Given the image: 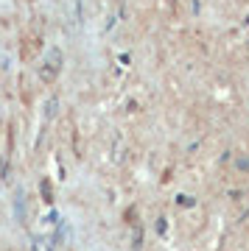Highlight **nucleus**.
I'll list each match as a JSON object with an SVG mask.
<instances>
[{
    "label": "nucleus",
    "mask_w": 249,
    "mask_h": 251,
    "mask_svg": "<svg viewBox=\"0 0 249 251\" xmlns=\"http://www.w3.org/2000/svg\"><path fill=\"white\" fill-rule=\"evenodd\" d=\"M59 67H62V53H59V50H54V53L48 56V62L39 67V75H42L45 81H54L56 73H59Z\"/></svg>",
    "instance_id": "nucleus-1"
},
{
    "label": "nucleus",
    "mask_w": 249,
    "mask_h": 251,
    "mask_svg": "<svg viewBox=\"0 0 249 251\" xmlns=\"http://www.w3.org/2000/svg\"><path fill=\"white\" fill-rule=\"evenodd\" d=\"M235 168H238L241 173H249V156H238V159H235Z\"/></svg>",
    "instance_id": "nucleus-2"
},
{
    "label": "nucleus",
    "mask_w": 249,
    "mask_h": 251,
    "mask_svg": "<svg viewBox=\"0 0 249 251\" xmlns=\"http://www.w3.org/2000/svg\"><path fill=\"white\" fill-rule=\"evenodd\" d=\"M177 204H182V206H193V198H190V196H177Z\"/></svg>",
    "instance_id": "nucleus-3"
},
{
    "label": "nucleus",
    "mask_w": 249,
    "mask_h": 251,
    "mask_svg": "<svg viewBox=\"0 0 249 251\" xmlns=\"http://www.w3.org/2000/svg\"><path fill=\"white\" fill-rule=\"evenodd\" d=\"M157 232L165 234V218H160V221H157Z\"/></svg>",
    "instance_id": "nucleus-4"
}]
</instances>
